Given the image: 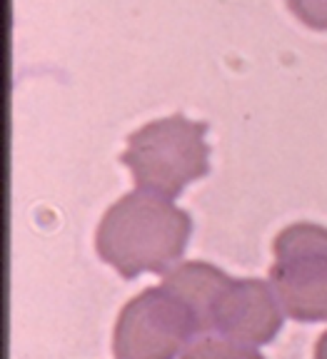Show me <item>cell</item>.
I'll return each mask as SVG.
<instances>
[{
    "label": "cell",
    "instance_id": "cell-1",
    "mask_svg": "<svg viewBox=\"0 0 327 359\" xmlns=\"http://www.w3.org/2000/svg\"><path fill=\"white\" fill-rule=\"evenodd\" d=\"M190 230V215L170 197L138 187L102 215L95 250L102 262L133 280L142 272H165L178 264Z\"/></svg>",
    "mask_w": 327,
    "mask_h": 359
},
{
    "label": "cell",
    "instance_id": "cell-2",
    "mask_svg": "<svg viewBox=\"0 0 327 359\" xmlns=\"http://www.w3.org/2000/svg\"><path fill=\"white\" fill-rule=\"evenodd\" d=\"M205 133L208 125L185 115L152 120L130 135L120 160L130 168L138 187L173 200L185 185L208 175L210 147Z\"/></svg>",
    "mask_w": 327,
    "mask_h": 359
},
{
    "label": "cell",
    "instance_id": "cell-3",
    "mask_svg": "<svg viewBox=\"0 0 327 359\" xmlns=\"http://www.w3.org/2000/svg\"><path fill=\"white\" fill-rule=\"evenodd\" d=\"M200 334L190 309L163 287H147L118 314L113 354L118 359H175Z\"/></svg>",
    "mask_w": 327,
    "mask_h": 359
},
{
    "label": "cell",
    "instance_id": "cell-4",
    "mask_svg": "<svg viewBox=\"0 0 327 359\" xmlns=\"http://www.w3.org/2000/svg\"><path fill=\"white\" fill-rule=\"evenodd\" d=\"M282 327V307L270 282L232 280L213 314V332L235 342L267 344Z\"/></svg>",
    "mask_w": 327,
    "mask_h": 359
},
{
    "label": "cell",
    "instance_id": "cell-5",
    "mask_svg": "<svg viewBox=\"0 0 327 359\" xmlns=\"http://www.w3.org/2000/svg\"><path fill=\"white\" fill-rule=\"evenodd\" d=\"M270 285L288 317L298 322H327V257L275 259Z\"/></svg>",
    "mask_w": 327,
    "mask_h": 359
},
{
    "label": "cell",
    "instance_id": "cell-6",
    "mask_svg": "<svg viewBox=\"0 0 327 359\" xmlns=\"http://www.w3.org/2000/svg\"><path fill=\"white\" fill-rule=\"evenodd\" d=\"M230 277L208 262H178L163 272V287L178 302H182L198 322L200 334L213 332L215 307L230 287Z\"/></svg>",
    "mask_w": 327,
    "mask_h": 359
},
{
    "label": "cell",
    "instance_id": "cell-7",
    "mask_svg": "<svg viewBox=\"0 0 327 359\" xmlns=\"http://www.w3.org/2000/svg\"><path fill=\"white\" fill-rule=\"evenodd\" d=\"M275 259L327 257V227L312 222L288 224L272 245Z\"/></svg>",
    "mask_w": 327,
    "mask_h": 359
},
{
    "label": "cell",
    "instance_id": "cell-8",
    "mask_svg": "<svg viewBox=\"0 0 327 359\" xmlns=\"http://www.w3.org/2000/svg\"><path fill=\"white\" fill-rule=\"evenodd\" d=\"M180 359H262V354L250 344L235 342L220 332H203L187 342Z\"/></svg>",
    "mask_w": 327,
    "mask_h": 359
},
{
    "label": "cell",
    "instance_id": "cell-9",
    "mask_svg": "<svg viewBox=\"0 0 327 359\" xmlns=\"http://www.w3.org/2000/svg\"><path fill=\"white\" fill-rule=\"evenodd\" d=\"M288 8L302 25L327 30V0H288Z\"/></svg>",
    "mask_w": 327,
    "mask_h": 359
},
{
    "label": "cell",
    "instance_id": "cell-10",
    "mask_svg": "<svg viewBox=\"0 0 327 359\" xmlns=\"http://www.w3.org/2000/svg\"><path fill=\"white\" fill-rule=\"evenodd\" d=\"M315 359H327V332H322L315 344Z\"/></svg>",
    "mask_w": 327,
    "mask_h": 359
}]
</instances>
